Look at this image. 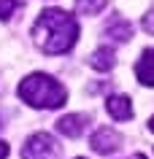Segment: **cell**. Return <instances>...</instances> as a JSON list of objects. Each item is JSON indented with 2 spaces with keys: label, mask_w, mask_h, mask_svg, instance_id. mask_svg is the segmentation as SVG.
<instances>
[{
  "label": "cell",
  "mask_w": 154,
  "mask_h": 159,
  "mask_svg": "<svg viewBox=\"0 0 154 159\" xmlns=\"http://www.w3.org/2000/svg\"><path fill=\"white\" fill-rule=\"evenodd\" d=\"M78 38L76 19L60 8H46L33 25V41L46 54H65Z\"/></svg>",
  "instance_id": "1"
},
{
  "label": "cell",
  "mask_w": 154,
  "mask_h": 159,
  "mask_svg": "<svg viewBox=\"0 0 154 159\" xmlns=\"http://www.w3.org/2000/svg\"><path fill=\"white\" fill-rule=\"evenodd\" d=\"M6 157H8V143L0 140V159H6Z\"/></svg>",
  "instance_id": "13"
},
{
  "label": "cell",
  "mask_w": 154,
  "mask_h": 159,
  "mask_svg": "<svg viewBox=\"0 0 154 159\" xmlns=\"http://www.w3.org/2000/svg\"><path fill=\"white\" fill-rule=\"evenodd\" d=\"M114 62H116V54H114L111 46H103V49H97L92 57H89V65H92L95 70H111Z\"/></svg>",
  "instance_id": "9"
},
{
  "label": "cell",
  "mask_w": 154,
  "mask_h": 159,
  "mask_svg": "<svg viewBox=\"0 0 154 159\" xmlns=\"http://www.w3.org/2000/svg\"><path fill=\"white\" fill-rule=\"evenodd\" d=\"M143 30H146V33H152V35H154V8L149 11L146 16H143Z\"/></svg>",
  "instance_id": "12"
},
{
  "label": "cell",
  "mask_w": 154,
  "mask_h": 159,
  "mask_svg": "<svg viewBox=\"0 0 154 159\" xmlns=\"http://www.w3.org/2000/svg\"><path fill=\"white\" fill-rule=\"evenodd\" d=\"M19 8V0H0V19H8Z\"/></svg>",
  "instance_id": "11"
},
{
  "label": "cell",
  "mask_w": 154,
  "mask_h": 159,
  "mask_svg": "<svg viewBox=\"0 0 154 159\" xmlns=\"http://www.w3.org/2000/svg\"><path fill=\"white\" fill-rule=\"evenodd\" d=\"M89 124V116L86 113H68V116H62L57 121V129H60L65 138H81Z\"/></svg>",
  "instance_id": "5"
},
{
  "label": "cell",
  "mask_w": 154,
  "mask_h": 159,
  "mask_svg": "<svg viewBox=\"0 0 154 159\" xmlns=\"http://www.w3.org/2000/svg\"><path fill=\"white\" fill-rule=\"evenodd\" d=\"M105 35L114 38V41H119V43H124V41L133 38V25H130L127 19H122V16H114L111 22L105 25Z\"/></svg>",
  "instance_id": "8"
},
{
  "label": "cell",
  "mask_w": 154,
  "mask_h": 159,
  "mask_svg": "<svg viewBox=\"0 0 154 159\" xmlns=\"http://www.w3.org/2000/svg\"><path fill=\"white\" fill-rule=\"evenodd\" d=\"M149 129H152V132H154V116L149 119Z\"/></svg>",
  "instance_id": "14"
},
{
  "label": "cell",
  "mask_w": 154,
  "mask_h": 159,
  "mask_svg": "<svg viewBox=\"0 0 154 159\" xmlns=\"http://www.w3.org/2000/svg\"><path fill=\"white\" fill-rule=\"evenodd\" d=\"M130 159H146V157H141V154H135V157H130Z\"/></svg>",
  "instance_id": "15"
},
{
  "label": "cell",
  "mask_w": 154,
  "mask_h": 159,
  "mask_svg": "<svg viewBox=\"0 0 154 159\" xmlns=\"http://www.w3.org/2000/svg\"><path fill=\"white\" fill-rule=\"evenodd\" d=\"M89 146H92L97 154H111V151H116L122 146V135L116 132V129H111V127H100V129L92 135Z\"/></svg>",
  "instance_id": "4"
},
{
  "label": "cell",
  "mask_w": 154,
  "mask_h": 159,
  "mask_svg": "<svg viewBox=\"0 0 154 159\" xmlns=\"http://www.w3.org/2000/svg\"><path fill=\"white\" fill-rule=\"evenodd\" d=\"M19 97L27 102V105H33V108H62L65 100H68V89L57 81V78H51L46 73H30L19 84Z\"/></svg>",
  "instance_id": "2"
},
{
  "label": "cell",
  "mask_w": 154,
  "mask_h": 159,
  "mask_svg": "<svg viewBox=\"0 0 154 159\" xmlns=\"http://www.w3.org/2000/svg\"><path fill=\"white\" fill-rule=\"evenodd\" d=\"M108 6V0H76V11L84 16H95Z\"/></svg>",
  "instance_id": "10"
},
{
  "label": "cell",
  "mask_w": 154,
  "mask_h": 159,
  "mask_svg": "<svg viewBox=\"0 0 154 159\" xmlns=\"http://www.w3.org/2000/svg\"><path fill=\"white\" fill-rule=\"evenodd\" d=\"M60 146L49 132H35L22 146V159H57Z\"/></svg>",
  "instance_id": "3"
},
{
  "label": "cell",
  "mask_w": 154,
  "mask_h": 159,
  "mask_svg": "<svg viewBox=\"0 0 154 159\" xmlns=\"http://www.w3.org/2000/svg\"><path fill=\"white\" fill-rule=\"evenodd\" d=\"M105 111H108L111 119H116V121H127V119L133 116V102H130V97H124V94H111V97L105 100Z\"/></svg>",
  "instance_id": "6"
},
{
  "label": "cell",
  "mask_w": 154,
  "mask_h": 159,
  "mask_svg": "<svg viewBox=\"0 0 154 159\" xmlns=\"http://www.w3.org/2000/svg\"><path fill=\"white\" fill-rule=\"evenodd\" d=\"M135 75L143 86H154V49H146L135 62Z\"/></svg>",
  "instance_id": "7"
}]
</instances>
